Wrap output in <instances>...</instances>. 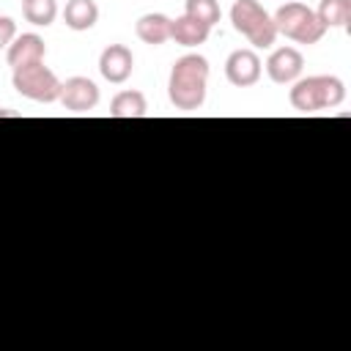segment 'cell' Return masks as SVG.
<instances>
[{
    "instance_id": "4fadbf2b",
    "label": "cell",
    "mask_w": 351,
    "mask_h": 351,
    "mask_svg": "<svg viewBox=\"0 0 351 351\" xmlns=\"http://www.w3.org/2000/svg\"><path fill=\"white\" fill-rule=\"evenodd\" d=\"M63 22L71 30H90L99 22L96 0H69L63 8Z\"/></svg>"
},
{
    "instance_id": "8992f818",
    "label": "cell",
    "mask_w": 351,
    "mask_h": 351,
    "mask_svg": "<svg viewBox=\"0 0 351 351\" xmlns=\"http://www.w3.org/2000/svg\"><path fill=\"white\" fill-rule=\"evenodd\" d=\"M225 77L236 88H250L261 80V58L255 49H233L225 60Z\"/></svg>"
},
{
    "instance_id": "3957f363",
    "label": "cell",
    "mask_w": 351,
    "mask_h": 351,
    "mask_svg": "<svg viewBox=\"0 0 351 351\" xmlns=\"http://www.w3.org/2000/svg\"><path fill=\"white\" fill-rule=\"evenodd\" d=\"M271 19L277 27V36H285L296 44H318L326 33L318 14L313 8H307L304 3H285L277 8V14Z\"/></svg>"
},
{
    "instance_id": "8fae6325",
    "label": "cell",
    "mask_w": 351,
    "mask_h": 351,
    "mask_svg": "<svg viewBox=\"0 0 351 351\" xmlns=\"http://www.w3.org/2000/svg\"><path fill=\"white\" fill-rule=\"evenodd\" d=\"M170 22H173V19L165 16V14H159V11L143 14V16L137 19V25H134L137 38H140L143 44L159 47V44H165V41L170 38Z\"/></svg>"
},
{
    "instance_id": "30bf717a",
    "label": "cell",
    "mask_w": 351,
    "mask_h": 351,
    "mask_svg": "<svg viewBox=\"0 0 351 351\" xmlns=\"http://www.w3.org/2000/svg\"><path fill=\"white\" fill-rule=\"evenodd\" d=\"M44 55H47L44 38L36 36V33H22V36H16V38L8 44V49H5V58H8L11 71H14V69H22V66L44 63Z\"/></svg>"
},
{
    "instance_id": "ba28073f",
    "label": "cell",
    "mask_w": 351,
    "mask_h": 351,
    "mask_svg": "<svg viewBox=\"0 0 351 351\" xmlns=\"http://www.w3.org/2000/svg\"><path fill=\"white\" fill-rule=\"evenodd\" d=\"M302 69H304V58L296 47H280L266 60V74L277 85H288V82L299 80Z\"/></svg>"
},
{
    "instance_id": "6da1fadb",
    "label": "cell",
    "mask_w": 351,
    "mask_h": 351,
    "mask_svg": "<svg viewBox=\"0 0 351 351\" xmlns=\"http://www.w3.org/2000/svg\"><path fill=\"white\" fill-rule=\"evenodd\" d=\"M208 85V60L203 55H184L173 63L167 80V96L176 110L192 112L203 107Z\"/></svg>"
},
{
    "instance_id": "5bb4252c",
    "label": "cell",
    "mask_w": 351,
    "mask_h": 351,
    "mask_svg": "<svg viewBox=\"0 0 351 351\" xmlns=\"http://www.w3.org/2000/svg\"><path fill=\"white\" fill-rule=\"evenodd\" d=\"M148 115V101L145 93L140 90H121L110 101V118H145Z\"/></svg>"
},
{
    "instance_id": "7c38bea8",
    "label": "cell",
    "mask_w": 351,
    "mask_h": 351,
    "mask_svg": "<svg viewBox=\"0 0 351 351\" xmlns=\"http://www.w3.org/2000/svg\"><path fill=\"white\" fill-rule=\"evenodd\" d=\"M208 33H211L208 25H203V22L186 16V14H184V16H176V19L170 22V38H173L176 44H181V47H197V44H206Z\"/></svg>"
},
{
    "instance_id": "d6986e66",
    "label": "cell",
    "mask_w": 351,
    "mask_h": 351,
    "mask_svg": "<svg viewBox=\"0 0 351 351\" xmlns=\"http://www.w3.org/2000/svg\"><path fill=\"white\" fill-rule=\"evenodd\" d=\"M0 115H14V112H8V110H0Z\"/></svg>"
},
{
    "instance_id": "52a82bcc",
    "label": "cell",
    "mask_w": 351,
    "mask_h": 351,
    "mask_svg": "<svg viewBox=\"0 0 351 351\" xmlns=\"http://www.w3.org/2000/svg\"><path fill=\"white\" fill-rule=\"evenodd\" d=\"M58 101L71 112H88L99 104V88L88 77H69L60 85V99Z\"/></svg>"
},
{
    "instance_id": "9c48e42d",
    "label": "cell",
    "mask_w": 351,
    "mask_h": 351,
    "mask_svg": "<svg viewBox=\"0 0 351 351\" xmlns=\"http://www.w3.org/2000/svg\"><path fill=\"white\" fill-rule=\"evenodd\" d=\"M132 69H134V58H132V49L123 47V44H110L101 49L99 55V71L107 82H126L132 77Z\"/></svg>"
},
{
    "instance_id": "9a60e30c",
    "label": "cell",
    "mask_w": 351,
    "mask_h": 351,
    "mask_svg": "<svg viewBox=\"0 0 351 351\" xmlns=\"http://www.w3.org/2000/svg\"><path fill=\"white\" fill-rule=\"evenodd\" d=\"M324 27H348L351 22V0H321L315 8Z\"/></svg>"
},
{
    "instance_id": "7a4b0ae2",
    "label": "cell",
    "mask_w": 351,
    "mask_h": 351,
    "mask_svg": "<svg viewBox=\"0 0 351 351\" xmlns=\"http://www.w3.org/2000/svg\"><path fill=\"white\" fill-rule=\"evenodd\" d=\"M291 107L299 110V112H321V110H332V107H340L343 99H346V85L340 77H332V74H315V77H304L299 80L291 93Z\"/></svg>"
},
{
    "instance_id": "5b68a950",
    "label": "cell",
    "mask_w": 351,
    "mask_h": 351,
    "mask_svg": "<svg viewBox=\"0 0 351 351\" xmlns=\"http://www.w3.org/2000/svg\"><path fill=\"white\" fill-rule=\"evenodd\" d=\"M16 93H22L25 99L30 101H58L60 99V80L52 69H47L44 63H33V66H22V69H14V77H11Z\"/></svg>"
},
{
    "instance_id": "2e32d148",
    "label": "cell",
    "mask_w": 351,
    "mask_h": 351,
    "mask_svg": "<svg viewBox=\"0 0 351 351\" xmlns=\"http://www.w3.org/2000/svg\"><path fill=\"white\" fill-rule=\"evenodd\" d=\"M22 16L36 27H47L58 16V3L55 0H22Z\"/></svg>"
},
{
    "instance_id": "e0dca14e",
    "label": "cell",
    "mask_w": 351,
    "mask_h": 351,
    "mask_svg": "<svg viewBox=\"0 0 351 351\" xmlns=\"http://www.w3.org/2000/svg\"><path fill=\"white\" fill-rule=\"evenodd\" d=\"M184 14L197 19V22H203V25H208V27H214L219 22V16H222L217 0H186V11Z\"/></svg>"
},
{
    "instance_id": "ac0fdd59",
    "label": "cell",
    "mask_w": 351,
    "mask_h": 351,
    "mask_svg": "<svg viewBox=\"0 0 351 351\" xmlns=\"http://www.w3.org/2000/svg\"><path fill=\"white\" fill-rule=\"evenodd\" d=\"M14 38H16V22L11 16H0V49H8Z\"/></svg>"
},
{
    "instance_id": "277c9868",
    "label": "cell",
    "mask_w": 351,
    "mask_h": 351,
    "mask_svg": "<svg viewBox=\"0 0 351 351\" xmlns=\"http://www.w3.org/2000/svg\"><path fill=\"white\" fill-rule=\"evenodd\" d=\"M230 22L233 27L258 49H266L274 44L277 38V27L274 19L269 16V11L258 3V0H236L230 5Z\"/></svg>"
}]
</instances>
